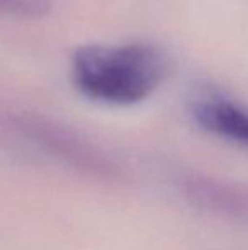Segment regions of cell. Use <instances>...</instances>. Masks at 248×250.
Masks as SVG:
<instances>
[{
    "instance_id": "cell-1",
    "label": "cell",
    "mask_w": 248,
    "mask_h": 250,
    "mask_svg": "<svg viewBox=\"0 0 248 250\" xmlns=\"http://www.w3.org/2000/svg\"><path fill=\"white\" fill-rule=\"evenodd\" d=\"M165 73L163 56L146 43L85 44L72 56L73 85L99 104H139L158 89Z\"/></svg>"
},
{
    "instance_id": "cell-2",
    "label": "cell",
    "mask_w": 248,
    "mask_h": 250,
    "mask_svg": "<svg viewBox=\"0 0 248 250\" xmlns=\"http://www.w3.org/2000/svg\"><path fill=\"white\" fill-rule=\"evenodd\" d=\"M10 129L41 155L78 174L100 181L121 177L117 165L102 150L51 119L22 112L10 118Z\"/></svg>"
},
{
    "instance_id": "cell-3",
    "label": "cell",
    "mask_w": 248,
    "mask_h": 250,
    "mask_svg": "<svg viewBox=\"0 0 248 250\" xmlns=\"http://www.w3.org/2000/svg\"><path fill=\"white\" fill-rule=\"evenodd\" d=\"M182 194L192 206L221 220L248 227V186L211 175L192 174L180 182Z\"/></svg>"
},
{
    "instance_id": "cell-4",
    "label": "cell",
    "mask_w": 248,
    "mask_h": 250,
    "mask_svg": "<svg viewBox=\"0 0 248 250\" xmlns=\"http://www.w3.org/2000/svg\"><path fill=\"white\" fill-rule=\"evenodd\" d=\"M195 123L211 135L248 148V107L225 97H204L192 105Z\"/></svg>"
},
{
    "instance_id": "cell-5",
    "label": "cell",
    "mask_w": 248,
    "mask_h": 250,
    "mask_svg": "<svg viewBox=\"0 0 248 250\" xmlns=\"http://www.w3.org/2000/svg\"><path fill=\"white\" fill-rule=\"evenodd\" d=\"M51 9L50 0H0V14L20 19H39Z\"/></svg>"
}]
</instances>
